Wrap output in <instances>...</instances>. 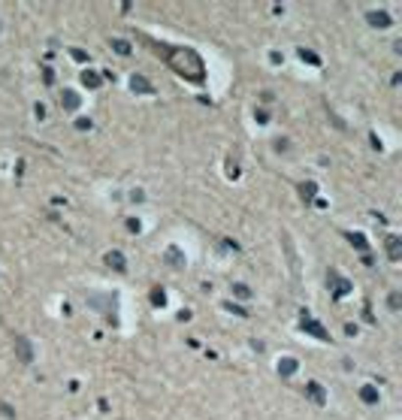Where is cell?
<instances>
[{
	"label": "cell",
	"instance_id": "83f0119b",
	"mask_svg": "<svg viewBox=\"0 0 402 420\" xmlns=\"http://www.w3.org/2000/svg\"><path fill=\"white\" fill-rule=\"evenodd\" d=\"M290 145H287V139H275V151H287Z\"/></svg>",
	"mask_w": 402,
	"mask_h": 420
},
{
	"label": "cell",
	"instance_id": "2e32d148",
	"mask_svg": "<svg viewBox=\"0 0 402 420\" xmlns=\"http://www.w3.org/2000/svg\"><path fill=\"white\" fill-rule=\"evenodd\" d=\"M360 399L366 402V405H375V402H378V390L366 384V387H360Z\"/></svg>",
	"mask_w": 402,
	"mask_h": 420
},
{
	"label": "cell",
	"instance_id": "3957f363",
	"mask_svg": "<svg viewBox=\"0 0 402 420\" xmlns=\"http://www.w3.org/2000/svg\"><path fill=\"white\" fill-rule=\"evenodd\" d=\"M327 284H330V290H333L336 300H342V296L351 293V281H348V278H342L336 269H330V272H327Z\"/></svg>",
	"mask_w": 402,
	"mask_h": 420
},
{
	"label": "cell",
	"instance_id": "ba28073f",
	"mask_svg": "<svg viewBox=\"0 0 402 420\" xmlns=\"http://www.w3.org/2000/svg\"><path fill=\"white\" fill-rule=\"evenodd\" d=\"M82 106V97L73 91V88H67L64 94H61V109H67V112H76Z\"/></svg>",
	"mask_w": 402,
	"mask_h": 420
},
{
	"label": "cell",
	"instance_id": "f546056e",
	"mask_svg": "<svg viewBox=\"0 0 402 420\" xmlns=\"http://www.w3.org/2000/svg\"><path fill=\"white\" fill-rule=\"evenodd\" d=\"M127 227H130L133 233H139V221H136V218H130V221H127Z\"/></svg>",
	"mask_w": 402,
	"mask_h": 420
},
{
	"label": "cell",
	"instance_id": "ac0fdd59",
	"mask_svg": "<svg viewBox=\"0 0 402 420\" xmlns=\"http://www.w3.org/2000/svg\"><path fill=\"white\" fill-rule=\"evenodd\" d=\"M151 305H157V308L166 305V293H164V287H154V290H151Z\"/></svg>",
	"mask_w": 402,
	"mask_h": 420
},
{
	"label": "cell",
	"instance_id": "6da1fadb",
	"mask_svg": "<svg viewBox=\"0 0 402 420\" xmlns=\"http://www.w3.org/2000/svg\"><path fill=\"white\" fill-rule=\"evenodd\" d=\"M154 48H157V51H164L166 64L176 70L182 79L197 82V85L206 79V64H203V58L197 55L194 48H188V46H154Z\"/></svg>",
	"mask_w": 402,
	"mask_h": 420
},
{
	"label": "cell",
	"instance_id": "30bf717a",
	"mask_svg": "<svg viewBox=\"0 0 402 420\" xmlns=\"http://www.w3.org/2000/svg\"><path fill=\"white\" fill-rule=\"evenodd\" d=\"M103 260H106L109 269H115V272H127V263H124V254H121V251H109Z\"/></svg>",
	"mask_w": 402,
	"mask_h": 420
},
{
	"label": "cell",
	"instance_id": "9a60e30c",
	"mask_svg": "<svg viewBox=\"0 0 402 420\" xmlns=\"http://www.w3.org/2000/svg\"><path fill=\"white\" fill-rule=\"evenodd\" d=\"M348 242H351V245H354L357 251L369 254V242H366V236H363V233H348Z\"/></svg>",
	"mask_w": 402,
	"mask_h": 420
},
{
	"label": "cell",
	"instance_id": "52a82bcc",
	"mask_svg": "<svg viewBox=\"0 0 402 420\" xmlns=\"http://www.w3.org/2000/svg\"><path fill=\"white\" fill-rule=\"evenodd\" d=\"M306 396L314 402V405H327V390L321 387L318 381H308V384H306Z\"/></svg>",
	"mask_w": 402,
	"mask_h": 420
},
{
	"label": "cell",
	"instance_id": "7a4b0ae2",
	"mask_svg": "<svg viewBox=\"0 0 402 420\" xmlns=\"http://www.w3.org/2000/svg\"><path fill=\"white\" fill-rule=\"evenodd\" d=\"M12 351H15V360H19V363H24V366L33 363V345H30L27 336H22V332H15V336H12Z\"/></svg>",
	"mask_w": 402,
	"mask_h": 420
},
{
	"label": "cell",
	"instance_id": "5b68a950",
	"mask_svg": "<svg viewBox=\"0 0 402 420\" xmlns=\"http://www.w3.org/2000/svg\"><path fill=\"white\" fill-rule=\"evenodd\" d=\"M88 305L97 308V311H103V314H109V311H115V296H112V293H106V296L88 293Z\"/></svg>",
	"mask_w": 402,
	"mask_h": 420
},
{
	"label": "cell",
	"instance_id": "44dd1931",
	"mask_svg": "<svg viewBox=\"0 0 402 420\" xmlns=\"http://www.w3.org/2000/svg\"><path fill=\"white\" fill-rule=\"evenodd\" d=\"M233 293L239 296V300H248V296H251V290H248V284H233Z\"/></svg>",
	"mask_w": 402,
	"mask_h": 420
},
{
	"label": "cell",
	"instance_id": "9c48e42d",
	"mask_svg": "<svg viewBox=\"0 0 402 420\" xmlns=\"http://www.w3.org/2000/svg\"><path fill=\"white\" fill-rule=\"evenodd\" d=\"M275 369H278V375H282V378H290L296 369H300V363H296V357H282Z\"/></svg>",
	"mask_w": 402,
	"mask_h": 420
},
{
	"label": "cell",
	"instance_id": "e0dca14e",
	"mask_svg": "<svg viewBox=\"0 0 402 420\" xmlns=\"http://www.w3.org/2000/svg\"><path fill=\"white\" fill-rule=\"evenodd\" d=\"M300 194H303V200H314L318 185H314V182H303V185H300Z\"/></svg>",
	"mask_w": 402,
	"mask_h": 420
},
{
	"label": "cell",
	"instance_id": "7402d4cb",
	"mask_svg": "<svg viewBox=\"0 0 402 420\" xmlns=\"http://www.w3.org/2000/svg\"><path fill=\"white\" fill-rule=\"evenodd\" d=\"M300 58H303V61H308V64H321V58L314 55V51H308V48H300Z\"/></svg>",
	"mask_w": 402,
	"mask_h": 420
},
{
	"label": "cell",
	"instance_id": "603a6c76",
	"mask_svg": "<svg viewBox=\"0 0 402 420\" xmlns=\"http://www.w3.org/2000/svg\"><path fill=\"white\" fill-rule=\"evenodd\" d=\"M224 308H227V311H236V314H239V318H245V314H248V311H245V308H242V305H233V303H224Z\"/></svg>",
	"mask_w": 402,
	"mask_h": 420
},
{
	"label": "cell",
	"instance_id": "8fae6325",
	"mask_svg": "<svg viewBox=\"0 0 402 420\" xmlns=\"http://www.w3.org/2000/svg\"><path fill=\"white\" fill-rule=\"evenodd\" d=\"M164 260H166L169 266H176V269H179V266H185V254H182V248H179V245H169V248H166V254H164Z\"/></svg>",
	"mask_w": 402,
	"mask_h": 420
},
{
	"label": "cell",
	"instance_id": "277c9868",
	"mask_svg": "<svg viewBox=\"0 0 402 420\" xmlns=\"http://www.w3.org/2000/svg\"><path fill=\"white\" fill-rule=\"evenodd\" d=\"M300 327L308 332V336H314L318 342H330V332H327V327H324V324H318V321H311V318H306V314H303Z\"/></svg>",
	"mask_w": 402,
	"mask_h": 420
},
{
	"label": "cell",
	"instance_id": "cb8c5ba5",
	"mask_svg": "<svg viewBox=\"0 0 402 420\" xmlns=\"http://www.w3.org/2000/svg\"><path fill=\"white\" fill-rule=\"evenodd\" d=\"M254 118H257V124H266V121H269V112H266V109H257Z\"/></svg>",
	"mask_w": 402,
	"mask_h": 420
},
{
	"label": "cell",
	"instance_id": "4316f807",
	"mask_svg": "<svg viewBox=\"0 0 402 420\" xmlns=\"http://www.w3.org/2000/svg\"><path fill=\"white\" fill-rule=\"evenodd\" d=\"M33 115H37V118H40V121H43V118H46V106H43V103H37V106H33Z\"/></svg>",
	"mask_w": 402,
	"mask_h": 420
},
{
	"label": "cell",
	"instance_id": "4dcf8cb0",
	"mask_svg": "<svg viewBox=\"0 0 402 420\" xmlns=\"http://www.w3.org/2000/svg\"><path fill=\"white\" fill-rule=\"evenodd\" d=\"M0 408H3V417H15V411H12V408L6 405V402H3V405H0Z\"/></svg>",
	"mask_w": 402,
	"mask_h": 420
},
{
	"label": "cell",
	"instance_id": "d4e9b609",
	"mask_svg": "<svg viewBox=\"0 0 402 420\" xmlns=\"http://www.w3.org/2000/svg\"><path fill=\"white\" fill-rule=\"evenodd\" d=\"M227 176H230V179H239V166H236V161L227 163Z\"/></svg>",
	"mask_w": 402,
	"mask_h": 420
},
{
	"label": "cell",
	"instance_id": "484cf974",
	"mask_svg": "<svg viewBox=\"0 0 402 420\" xmlns=\"http://www.w3.org/2000/svg\"><path fill=\"white\" fill-rule=\"evenodd\" d=\"M76 127H79V130H91V118H79Z\"/></svg>",
	"mask_w": 402,
	"mask_h": 420
},
{
	"label": "cell",
	"instance_id": "f1b7e54d",
	"mask_svg": "<svg viewBox=\"0 0 402 420\" xmlns=\"http://www.w3.org/2000/svg\"><path fill=\"white\" fill-rule=\"evenodd\" d=\"M43 79H46V85H51V82H55V73H51V70L46 67V70H43Z\"/></svg>",
	"mask_w": 402,
	"mask_h": 420
},
{
	"label": "cell",
	"instance_id": "5bb4252c",
	"mask_svg": "<svg viewBox=\"0 0 402 420\" xmlns=\"http://www.w3.org/2000/svg\"><path fill=\"white\" fill-rule=\"evenodd\" d=\"M82 85H88V88H100L103 76L97 73V70H85V73H82Z\"/></svg>",
	"mask_w": 402,
	"mask_h": 420
},
{
	"label": "cell",
	"instance_id": "4fadbf2b",
	"mask_svg": "<svg viewBox=\"0 0 402 420\" xmlns=\"http://www.w3.org/2000/svg\"><path fill=\"white\" fill-rule=\"evenodd\" d=\"M130 88H133L136 94H154V85H151L145 76H133V79H130Z\"/></svg>",
	"mask_w": 402,
	"mask_h": 420
},
{
	"label": "cell",
	"instance_id": "d6986e66",
	"mask_svg": "<svg viewBox=\"0 0 402 420\" xmlns=\"http://www.w3.org/2000/svg\"><path fill=\"white\" fill-rule=\"evenodd\" d=\"M387 308H390V311H399V308H402V293H390V296H387Z\"/></svg>",
	"mask_w": 402,
	"mask_h": 420
},
{
	"label": "cell",
	"instance_id": "7c38bea8",
	"mask_svg": "<svg viewBox=\"0 0 402 420\" xmlns=\"http://www.w3.org/2000/svg\"><path fill=\"white\" fill-rule=\"evenodd\" d=\"M387 257L393 260V263L402 260V239L399 236H387Z\"/></svg>",
	"mask_w": 402,
	"mask_h": 420
},
{
	"label": "cell",
	"instance_id": "ffe728a7",
	"mask_svg": "<svg viewBox=\"0 0 402 420\" xmlns=\"http://www.w3.org/2000/svg\"><path fill=\"white\" fill-rule=\"evenodd\" d=\"M112 48L118 51V55H130V43L127 40H112Z\"/></svg>",
	"mask_w": 402,
	"mask_h": 420
},
{
	"label": "cell",
	"instance_id": "8992f818",
	"mask_svg": "<svg viewBox=\"0 0 402 420\" xmlns=\"http://www.w3.org/2000/svg\"><path fill=\"white\" fill-rule=\"evenodd\" d=\"M366 22H369L372 27H378V30H387V27L393 24L390 12H384V9H372V12H366Z\"/></svg>",
	"mask_w": 402,
	"mask_h": 420
}]
</instances>
